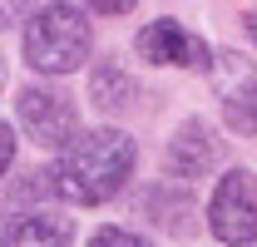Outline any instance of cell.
<instances>
[{
    "instance_id": "cell-1",
    "label": "cell",
    "mask_w": 257,
    "mask_h": 247,
    "mask_svg": "<svg viewBox=\"0 0 257 247\" xmlns=\"http://www.w3.org/2000/svg\"><path fill=\"white\" fill-rule=\"evenodd\" d=\"M134 163H139V149L124 129H89V134H74L69 149H60V163L50 168V183L60 198L79 203V208H94V203H109L128 183Z\"/></svg>"
},
{
    "instance_id": "cell-3",
    "label": "cell",
    "mask_w": 257,
    "mask_h": 247,
    "mask_svg": "<svg viewBox=\"0 0 257 247\" xmlns=\"http://www.w3.org/2000/svg\"><path fill=\"white\" fill-rule=\"evenodd\" d=\"M15 114H20L25 139L40 144V149H69L74 134H79L74 104L60 89H50V84H25V89L15 94Z\"/></svg>"
},
{
    "instance_id": "cell-15",
    "label": "cell",
    "mask_w": 257,
    "mask_h": 247,
    "mask_svg": "<svg viewBox=\"0 0 257 247\" xmlns=\"http://www.w3.org/2000/svg\"><path fill=\"white\" fill-rule=\"evenodd\" d=\"M242 25H247V35H252V45H257V10H252V15H242Z\"/></svg>"
},
{
    "instance_id": "cell-2",
    "label": "cell",
    "mask_w": 257,
    "mask_h": 247,
    "mask_svg": "<svg viewBox=\"0 0 257 247\" xmlns=\"http://www.w3.org/2000/svg\"><path fill=\"white\" fill-rule=\"evenodd\" d=\"M94 50V30L79 5L50 0L25 20V64L40 74H74Z\"/></svg>"
},
{
    "instance_id": "cell-10",
    "label": "cell",
    "mask_w": 257,
    "mask_h": 247,
    "mask_svg": "<svg viewBox=\"0 0 257 247\" xmlns=\"http://www.w3.org/2000/svg\"><path fill=\"white\" fill-rule=\"evenodd\" d=\"M223 119L237 134H257V79L242 84V89H232V94H223Z\"/></svg>"
},
{
    "instance_id": "cell-9",
    "label": "cell",
    "mask_w": 257,
    "mask_h": 247,
    "mask_svg": "<svg viewBox=\"0 0 257 247\" xmlns=\"http://www.w3.org/2000/svg\"><path fill=\"white\" fill-rule=\"evenodd\" d=\"M144 208H149V217H154L159 227H173V232H188V227H193V222H188V217H193V203H188L183 188H168V183L149 188Z\"/></svg>"
},
{
    "instance_id": "cell-8",
    "label": "cell",
    "mask_w": 257,
    "mask_h": 247,
    "mask_svg": "<svg viewBox=\"0 0 257 247\" xmlns=\"http://www.w3.org/2000/svg\"><path fill=\"white\" fill-rule=\"evenodd\" d=\"M134 94H139V84L128 79V69H124L119 60H99L94 69H89V99H94L104 114L128 109V104H134Z\"/></svg>"
},
{
    "instance_id": "cell-13",
    "label": "cell",
    "mask_w": 257,
    "mask_h": 247,
    "mask_svg": "<svg viewBox=\"0 0 257 247\" xmlns=\"http://www.w3.org/2000/svg\"><path fill=\"white\" fill-rule=\"evenodd\" d=\"M15 163V129L10 124H0V178H5V168Z\"/></svg>"
},
{
    "instance_id": "cell-7",
    "label": "cell",
    "mask_w": 257,
    "mask_h": 247,
    "mask_svg": "<svg viewBox=\"0 0 257 247\" xmlns=\"http://www.w3.org/2000/svg\"><path fill=\"white\" fill-rule=\"evenodd\" d=\"M5 247H69V217L20 213L5 227Z\"/></svg>"
},
{
    "instance_id": "cell-4",
    "label": "cell",
    "mask_w": 257,
    "mask_h": 247,
    "mask_svg": "<svg viewBox=\"0 0 257 247\" xmlns=\"http://www.w3.org/2000/svg\"><path fill=\"white\" fill-rule=\"evenodd\" d=\"M208 227L227 247H247L257 237V183L247 168H232L218 178L213 203H208Z\"/></svg>"
},
{
    "instance_id": "cell-11",
    "label": "cell",
    "mask_w": 257,
    "mask_h": 247,
    "mask_svg": "<svg viewBox=\"0 0 257 247\" xmlns=\"http://www.w3.org/2000/svg\"><path fill=\"white\" fill-rule=\"evenodd\" d=\"M89 247H154L149 237H139V232H128V227H99Z\"/></svg>"
},
{
    "instance_id": "cell-5",
    "label": "cell",
    "mask_w": 257,
    "mask_h": 247,
    "mask_svg": "<svg viewBox=\"0 0 257 247\" xmlns=\"http://www.w3.org/2000/svg\"><path fill=\"white\" fill-rule=\"evenodd\" d=\"M134 50L144 64H173V69H208L213 64V50L193 30H183L178 20H149L134 35Z\"/></svg>"
},
{
    "instance_id": "cell-12",
    "label": "cell",
    "mask_w": 257,
    "mask_h": 247,
    "mask_svg": "<svg viewBox=\"0 0 257 247\" xmlns=\"http://www.w3.org/2000/svg\"><path fill=\"white\" fill-rule=\"evenodd\" d=\"M35 0H0V30H10V25H20L25 15H30Z\"/></svg>"
},
{
    "instance_id": "cell-14",
    "label": "cell",
    "mask_w": 257,
    "mask_h": 247,
    "mask_svg": "<svg viewBox=\"0 0 257 247\" xmlns=\"http://www.w3.org/2000/svg\"><path fill=\"white\" fill-rule=\"evenodd\" d=\"M84 5H89L94 15H128L139 0H84Z\"/></svg>"
},
{
    "instance_id": "cell-16",
    "label": "cell",
    "mask_w": 257,
    "mask_h": 247,
    "mask_svg": "<svg viewBox=\"0 0 257 247\" xmlns=\"http://www.w3.org/2000/svg\"><path fill=\"white\" fill-rule=\"evenodd\" d=\"M0 89H5V64H0Z\"/></svg>"
},
{
    "instance_id": "cell-6",
    "label": "cell",
    "mask_w": 257,
    "mask_h": 247,
    "mask_svg": "<svg viewBox=\"0 0 257 247\" xmlns=\"http://www.w3.org/2000/svg\"><path fill=\"white\" fill-rule=\"evenodd\" d=\"M213 163H218V139H213V129L203 119H183L178 134L168 139V149H163L168 178H203Z\"/></svg>"
}]
</instances>
